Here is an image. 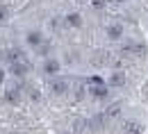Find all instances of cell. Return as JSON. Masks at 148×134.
<instances>
[{
    "label": "cell",
    "instance_id": "7",
    "mask_svg": "<svg viewBox=\"0 0 148 134\" xmlns=\"http://www.w3.org/2000/svg\"><path fill=\"white\" fill-rule=\"evenodd\" d=\"M18 98H21V86H12L5 91V102H9V105H16Z\"/></svg>",
    "mask_w": 148,
    "mask_h": 134
},
{
    "label": "cell",
    "instance_id": "20",
    "mask_svg": "<svg viewBox=\"0 0 148 134\" xmlns=\"http://www.w3.org/2000/svg\"><path fill=\"white\" fill-rule=\"evenodd\" d=\"M0 61H5V52L2 50H0Z\"/></svg>",
    "mask_w": 148,
    "mask_h": 134
},
{
    "label": "cell",
    "instance_id": "15",
    "mask_svg": "<svg viewBox=\"0 0 148 134\" xmlns=\"http://www.w3.org/2000/svg\"><path fill=\"white\" fill-rule=\"evenodd\" d=\"M48 52H50V46H48V41H43V43H41V46L37 48V55H41V57H46Z\"/></svg>",
    "mask_w": 148,
    "mask_h": 134
},
{
    "label": "cell",
    "instance_id": "11",
    "mask_svg": "<svg viewBox=\"0 0 148 134\" xmlns=\"http://www.w3.org/2000/svg\"><path fill=\"white\" fill-rule=\"evenodd\" d=\"M91 96L93 98H100V100L107 98V89H105V84H96V86L91 89Z\"/></svg>",
    "mask_w": 148,
    "mask_h": 134
},
{
    "label": "cell",
    "instance_id": "19",
    "mask_svg": "<svg viewBox=\"0 0 148 134\" xmlns=\"http://www.w3.org/2000/svg\"><path fill=\"white\" fill-rule=\"evenodd\" d=\"M93 5H96V7H103V5H105V0H91Z\"/></svg>",
    "mask_w": 148,
    "mask_h": 134
},
{
    "label": "cell",
    "instance_id": "17",
    "mask_svg": "<svg viewBox=\"0 0 148 134\" xmlns=\"http://www.w3.org/2000/svg\"><path fill=\"white\" fill-rule=\"evenodd\" d=\"M89 82H91L93 86H96V84H105V82H103V77H100V75H93V77H89Z\"/></svg>",
    "mask_w": 148,
    "mask_h": 134
},
{
    "label": "cell",
    "instance_id": "3",
    "mask_svg": "<svg viewBox=\"0 0 148 134\" xmlns=\"http://www.w3.org/2000/svg\"><path fill=\"white\" fill-rule=\"evenodd\" d=\"M27 73H30V64H27V61L9 64V75H14V77H25Z\"/></svg>",
    "mask_w": 148,
    "mask_h": 134
},
{
    "label": "cell",
    "instance_id": "4",
    "mask_svg": "<svg viewBox=\"0 0 148 134\" xmlns=\"http://www.w3.org/2000/svg\"><path fill=\"white\" fill-rule=\"evenodd\" d=\"M25 43H27L30 48H34V50H37L39 46L43 43V34H41L39 30H30V32L25 34Z\"/></svg>",
    "mask_w": 148,
    "mask_h": 134
},
{
    "label": "cell",
    "instance_id": "5",
    "mask_svg": "<svg viewBox=\"0 0 148 134\" xmlns=\"http://www.w3.org/2000/svg\"><path fill=\"white\" fill-rule=\"evenodd\" d=\"M121 37H123V25H119V23H112V25H107V39H112V41H119Z\"/></svg>",
    "mask_w": 148,
    "mask_h": 134
},
{
    "label": "cell",
    "instance_id": "10",
    "mask_svg": "<svg viewBox=\"0 0 148 134\" xmlns=\"http://www.w3.org/2000/svg\"><path fill=\"white\" fill-rule=\"evenodd\" d=\"M103 125H105V116H103V114L93 116L91 120H89V127H91V130H100Z\"/></svg>",
    "mask_w": 148,
    "mask_h": 134
},
{
    "label": "cell",
    "instance_id": "13",
    "mask_svg": "<svg viewBox=\"0 0 148 134\" xmlns=\"http://www.w3.org/2000/svg\"><path fill=\"white\" fill-rule=\"evenodd\" d=\"M87 127H89V123H87L84 118H77V120L73 123V132H75V134L82 132V130H87Z\"/></svg>",
    "mask_w": 148,
    "mask_h": 134
},
{
    "label": "cell",
    "instance_id": "14",
    "mask_svg": "<svg viewBox=\"0 0 148 134\" xmlns=\"http://www.w3.org/2000/svg\"><path fill=\"white\" fill-rule=\"evenodd\" d=\"M125 52H132V55H144L146 52V46H128Z\"/></svg>",
    "mask_w": 148,
    "mask_h": 134
},
{
    "label": "cell",
    "instance_id": "21",
    "mask_svg": "<svg viewBox=\"0 0 148 134\" xmlns=\"http://www.w3.org/2000/svg\"><path fill=\"white\" fill-rule=\"evenodd\" d=\"M62 134H75V132H62Z\"/></svg>",
    "mask_w": 148,
    "mask_h": 134
},
{
    "label": "cell",
    "instance_id": "18",
    "mask_svg": "<svg viewBox=\"0 0 148 134\" xmlns=\"http://www.w3.org/2000/svg\"><path fill=\"white\" fill-rule=\"evenodd\" d=\"M5 77H7V71H5V68H0V84L5 82Z\"/></svg>",
    "mask_w": 148,
    "mask_h": 134
},
{
    "label": "cell",
    "instance_id": "6",
    "mask_svg": "<svg viewBox=\"0 0 148 134\" xmlns=\"http://www.w3.org/2000/svg\"><path fill=\"white\" fill-rule=\"evenodd\" d=\"M41 71H43L46 75H55V73H59V61H57V59H46L43 66H41Z\"/></svg>",
    "mask_w": 148,
    "mask_h": 134
},
{
    "label": "cell",
    "instance_id": "2",
    "mask_svg": "<svg viewBox=\"0 0 148 134\" xmlns=\"http://www.w3.org/2000/svg\"><path fill=\"white\" fill-rule=\"evenodd\" d=\"M5 61H7V66H9V64H18V61H27V57H25V52H23L21 48H9V50L5 52Z\"/></svg>",
    "mask_w": 148,
    "mask_h": 134
},
{
    "label": "cell",
    "instance_id": "22",
    "mask_svg": "<svg viewBox=\"0 0 148 134\" xmlns=\"http://www.w3.org/2000/svg\"><path fill=\"white\" fill-rule=\"evenodd\" d=\"M12 134H16V132H12Z\"/></svg>",
    "mask_w": 148,
    "mask_h": 134
},
{
    "label": "cell",
    "instance_id": "9",
    "mask_svg": "<svg viewBox=\"0 0 148 134\" xmlns=\"http://www.w3.org/2000/svg\"><path fill=\"white\" fill-rule=\"evenodd\" d=\"M110 86H119V89H121V86H125V75H123L121 71H119V73L114 71L112 77H110Z\"/></svg>",
    "mask_w": 148,
    "mask_h": 134
},
{
    "label": "cell",
    "instance_id": "1",
    "mask_svg": "<svg viewBox=\"0 0 148 134\" xmlns=\"http://www.w3.org/2000/svg\"><path fill=\"white\" fill-rule=\"evenodd\" d=\"M50 91H53V96H66L69 93V82L64 77H53L50 80Z\"/></svg>",
    "mask_w": 148,
    "mask_h": 134
},
{
    "label": "cell",
    "instance_id": "12",
    "mask_svg": "<svg viewBox=\"0 0 148 134\" xmlns=\"http://www.w3.org/2000/svg\"><path fill=\"white\" fill-rule=\"evenodd\" d=\"M107 52L105 50H98V52H93V64H107Z\"/></svg>",
    "mask_w": 148,
    "mask_h": 134
},
{
    "label": "cell",
    "instance_id": "8",
    "mask_svg": "<svg viewBox=\"0 0 148 134\" xmlns=\"http://www.w3.org/2000/svg\"><path fill=\"white\" fill-rule=\"evenodd\" d=\"M64 23H66L69 27H80V25H82V16H80L77 12H71V14H66Z\"/></svg>",
    "mask_w": 148,
    "mask_h": 134
},
{
    "label": "cell",
    "instance_id": "16",
    "mask_svg": "<svg viewBox=\"0 0 148 134\" xmlns=\"http://www.w3.org/2000/svg\"><path fill=\"white\" fill-rule=\"evenodd\" d=\"M9 14H12V12H9V5H0V20H7Z\"/></svg>",
    "mask_w": 148,
    "mask_h": 134
}]
</instances>
